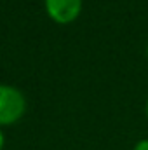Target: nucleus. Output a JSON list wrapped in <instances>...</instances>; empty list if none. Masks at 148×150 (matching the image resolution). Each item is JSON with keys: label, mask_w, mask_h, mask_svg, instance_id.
<instances>
[{"label": "nucleus", "mask_w": 148, "mask_h": 150, "mask_svg": "<svg viewBox=\"0 0 148 150\" xmlns=\"http://www.w3.org/2000/svg\"><path fill=\"white\" fill-rule=\"evenodd\" d=\"M26 110L25 94L14 87L0 84V126H9L18 122Z\"/></svg>", "instance_id": "f257e3e1"}, {"label": "nucleus", "mask_w": 148, "mask_h": 150, "mask_svg": "<svg viewBox=\"0 0 148 150\" xmlns=\"http://www.w3.org/2000/svg\"><path fill=\"white\" fill-rule=\"evenodd\" d=\"M45 11L52 21L68 25L78 18L82 11V0H45Z\"/></svg>", "instance_id": "f03ea898"}, {"label": "nucleus", "mask_w": 148, "mask_h": 150, "mask_svg": "<svg viewBox=\"0 0 148 150\" xmlns=\"http://www.w3.org/2000/svg\"><path fill=\"white\" fill-rule=\"evenodd\" d=\"M134 150H148V140H140L134 145Z\"/></svg>", "instance_id": "7ed1b4c3"}, {"label": "nucleus", "mask_w": 148, "mask_h": 150, "mask_svg": "<svg viewBox=\"0 0 148 150\" xmlns=\"http://www.w3.org/2000/svg\"><path fill=\"white\" fill-rule=\"evenodd\" d=\"M4 142H5V138H4V133L0 131V150L4 149Z\"/></svg>", "instance_id": "20e7f679"}, {"label": "nucleus", "mask_w": 148, "mask_h": 150, "mask_svg": "<svg viewBox=\"0 0 148 150\" xmlns=\"http://www.w3.org/2000/svg\"><path fill=\"white\" fill-rule=\"evenodd\" d=\"M147 117H148V101H147Z\"/></svg>", "instance_id": "39448f33"}, {"label": "nucleus", "mask_w": 148, "mask_h": 150, "mask_svg": "<svg viewBox=\"0 0 148 150\" xmlns=\"http://www.w3.org/2000/svg\"><path fill=\"white\" fill-rule=\"evenodd\" d=\"M147 52H148V49H147Z\"/></svg>", "instance_id": "423d86ee"}]
</instances>
